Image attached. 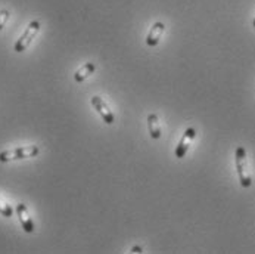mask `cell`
<instances>
[{
    "mask_svg": "<svg viewBox=\"0 0 255 254\" xmlns=\"http://www.w3.org/2000/svg\"><path fill=\"white\" fill-rule=\"evenodd\" d=\"M15 210H16V215H18V219H19V223H21L22 229L27 234H33L34 232V222H33V219L30 216V213H28L27 206L19 203V204H16Z\"/></svg>",
    "mask_w": 255,
    "mask_h": 254,
    "instance_id": "6",
    "label": "cell"
},
{
    "mask_svg": "<svg viewBox=\"0 0 255 254\" xmlns=\"http://www.w3.org/2000/svg\"><path fill=\"white\" fill-rule=\"evenodd\" d=\"M38 31H40V21H31V22L28 24V27L25 28V31L22 33V36L15 41L13 50L18 52V53L24 52V50L31 44V41L36 38V36L38 34Z\"/></svg>",
    "mask_w": 255,
    "mask_h": 254,
    "instance_id": "3",
    "label": "cell"
},
{
    "mask_svg": "<svg viewBox=\"0 0 255 254\" xmlns=\"http://www.w3.org/2000/svg\"><path fill=\"white\" fill-rule=\"evenodd\" d=\"M0 215H1V216H4V218H10V216L13 215L12 207H10L7 203H4L1 198H0Z\"/></svg>",
    "mask_w": 255,
    "mask_h": 254,
    "instance_id": "10",
    "label": "cell"
},
{
    "mask_svg": "<svg viewBox=\"0 0 255 254\" xmlns=\"http://www.w3.org/2000/svg\"><path fill=\"white\" fill-rule=\"evenodd\" d=\"M90 104L93 105V108L99 112V115L102 117V120L107 123V124H112L115 121V117H114V112L111 111L110 107L107 105V102L101 98V96H93L90 99Z\"/></svg>",
    "mask_w": 255,
    "mask_h": 254,
    "instance_id": "4",
    "label": "cell"
},
{
    "mask_svg": "<svg viewBox=\"0 0 255 254\" xmlns=\"http://www.w3.org/2000/svg\"><path fill=\"white\" fill-rule=\"evenodd\" d=\"M142 252H143V249L142 247H137V246L131 249V253H142Z\"/></svg>",
    "mask_w": 255,
    "mask_h": 254,
    "instance_id": "12",
    "label": "cell"
},
{
    "mask_svg": "<svg viewBox=\"0 0 255 254\" xmlns=\"http://www.w3.org/2000/svg\"><path fill=\"white\" fill-rule=\"evenodd\" d=\"M235 164H236V172L239 176V182L244 188H250L253 185V178L250 172V164H248V155L244 146H238L235 151Z\"/></svg>",
    "mask_w": 255,
    "mask_h": 254,
    "instance_id": "1",
    "label": "cell"
},
{
    "mask_svg": "<svg viewBox=\"0 0 255 254\" xmlns=\"http://www.w3.org/2000/svg\"><path fill=\"white\" fill-rule=\"evenodd\" d=\"M164 31H165V24L161 22V21H156V22L150 27V30H149V33H147L146 44L150 46V47L158 46V43H159L161 37L164 34Z\"/></svg>",
    "mask_w": 255,
    "mask_h": 254,
    "instance_id": "7",
    "label": "cell"
},
{
    "mask_svg": "<svg viewBox=\"0 0 255 254\" xmlns=\"http://www.w3.org/2000/svg\"><path fill=\"white\" fill-rule=\"evenodd\" d=\"M253 27L255 28V18H254V21H253Z\"/></svg>",
    "mask_w": 255,
    "mask_h": 254,
    "instance_id": "13",
    "label": "cell"
},
{
    "mask_svg": "<svg viewBox=\"0 0 255 254\" xmlns=\"http://www.w3.org/2000/svg\"><path fill=\"white\" fill-rule=\"evenodd\" d=\"M96 71V65L93 64V62H87V64H84L80 70H77L75 74H74V80L77 81V83H83V81H86L92 74Z\"/></svg>",
    "mask_w": 255,
    "mask_h": 254,
    "instance_id": "9",
    "label": "cell"
},
{
    "mask_svg": "<svg viewBox=\"0 0 255 254\" xmlns=\"http://www.w3.org/2000/svg\"><path fill=\"white\" fill-rule=\"evenodd\" d=\"M195 136H196V130H195L193 127L186 129V132H184L183 138L180 139V142H179L177 148H176V152H174V154H176V157H177L179 160L184 158V155L187 154V151H189V148H190V145H192V142H193Z\"/></svg>",
    "mask_w": 255,
    "mask_h": 254,
    "instance_id": "5",
    "label": "cell"
},
{
    "mask_svg": "<svg viewBox=\"0 0 255 254\" xmlns=\"http://www.w3.org/2000/svg\"><path fill=\"white\" fill-rule=\"evenodd\" d=\"M9 16H10V12L7 9H1L0 10V30H3V27L6 25Z\"/></svg>",
    "mask_w": 255,
    "mask_h": 254,
    "instance_id": "11",
    "label": "cell"
},
{
    "mask_svg": "<svg viewBox=\"0 0 255 254\" xmlns=\"http://www.w3.org/2000/svg\"><path fill=\"white\" fill-rule=\"evenodd\" d=\"M147 129H149V135L152 139L158 141L161 138V124H159V118L156 114L147 115Z\"/></svg>",
    "mask_w": 255,
    "mask_h": 254,
    "instance_id": "8",
    "label": "cell"
},
{
    "mask_svg": "<svg viewBox=\"0 0 255 254\" xmlns=\"http://www.w3.org/2000/svg\"><path fill=\"white\" fill-rule=\"evenodd\" d=\"M40 152V148L37 145L21 146V148H13V149H6L0 152V163H9V161H16V160H24V158H31L37 157Z\"/></svg>",
    "mask_w": 255,
    "mask_h": 254,
    "instance_id": "2",
    "label": "cell"
}]
</instances>
